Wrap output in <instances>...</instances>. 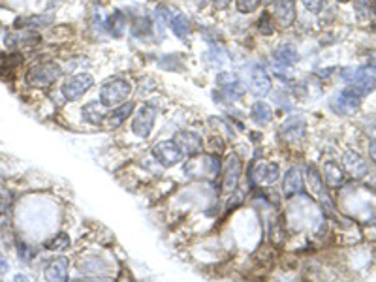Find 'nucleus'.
I'll list each match as a JSON object with an SVG mask.
<instances>
[{
    "mask_svg": "<svg viewBox=\"0 0 376 282\" xmlns=\"http://www.w3.org/2000/svg\"><path fill=\"white\" fill-rule=\"evenodd\" d=\"M320 172H322V177H324L325 186L333 191H341L342 186L346 184V172L342 167L341 162H337L335 158H325L322 160V166H320Z\"/></svg>",
    "mask_w": 376,
    "mask_h": 282,
    "instance_id": "nucleus-25",
    "label": "nucleus"
},
{
    "mask_svg": "<svg viewBox=\"0 0 376 282\" xmlns=\"http://www.w3.org/2000/svg\"><path fill=\"white\" fill-rule=\"evenodd\" d=\"M277 143L284 149H294L301 145L308 136V121L303 113H288L277 127Z\"/></svg>",
    "mask_w": 376,
    "mask_h": 282,
    "instance_id": "nucleus-8",
    "label": "nucleus"
},
{
    "mask_svg": "<svg viewBox=\"0 0 376 282\" xmlns=\"http://www.w3.org/2000/svg\"><path fill=\"white\" fill-rule=\"evenodd\" d=\"M27 63L29 55L25 51H0V79L13 83L21 77Z\"/></svg>",
    "mask_w": 376,
    "mask_h": 282,
    "instance_id": "nucleus-19",
    "label": "nucleus"
},
{
    "mask_svg": "<svg viewBox=\"0 0 376 282\" xmlns=\"http://www.w3.org/2000/svg\"><path fill=\"white\" fill-rule=\"evenodd\" d=\"M335 4H339V6H346V4H350L352 0H333Z\"/></svg>",
    "mask_w": 376,
    "mask_h": 282,
    "instance_id": "nucleus-38",
    "label": "nucleus"
},
{
    "mask_svg": "<svg viewBox=\"0 0 376 282\" xmlns=\"http://www.w3.org/2000/svg\"><path fill=\"white\" fill-rule=\"evenodd\" d=\"M111 4H125V2H128V0H109Z\"/></svg>",
    "mask_w": 376,
    "mask_h": 282,
    "instance_id": "nucleus-39",
    "label": "nucleus"
},
{
    "mask_svg": "<svg viewBox=\"0 0 376 282\" xmlns=\"http://www.w3.org/2000/svg\"><path fill=\"white\" fill-rule=\"evenodd\" d=\"M299 6H301L303 13L316 18L327 6V0H299Z\"/></svg>",
    "mask_w": 376,
    "mask_h": 282,
    "instance_id": "nucleus-33",
    "label": "nucleus"
},
{
    "mask_svg": "<svg viewBox=\"0 0 376 282\" xmlns=\"http://www.w3.org/2000/svg\"><path fill=\"white\" fill-rule=\"evenodd\" d=\"M44 0H0V6L8 8L12 12H30V10H40Z\"/></svg>",
    "mask_w": 376,
    "mask_h": 282,
    "instance_id": "nucleus-31",
    "label": "nucleus"
},
{
    "mask_svg": "<svg viewBox=\"0 0 376 282\" xmlns=\"http://www.w3.org/2000/svg\"><path fill=\"white\" fill-rule=\"evenodd\" d=\"M252 32L256 36L258 40L265 41V44H271L273 40H277L280 36V30L275 23L273 15L269 12V8H262L260 12L252 18Z\"/></svg>",
    "mask_w": 376,
    "mask_h": 282,
    "instance_id": "nucleus-21",
    "label": "nucleus"
},
{
    "mask_svg": "<svg viewBox=\"0 0 376 282\" xmlns=\"http://www.w3.org/2000/svg\"><path fill=\"white\" fill-rule=\"evenodd\" d=\"M168 96H164L162 92H156L151 98L139 102L134 111V115L128 121L123 130L130 136V145H142L147 143L154 138L156 134V127H158V119L168 113Z\"/></svg>",
    "mask_w": 376,
    "mask_h": 282,
    "instance_id": "nucleus-2",
    "label": "nucleus"
},
{
    "mask_svg": "<svg viewBox=\"0 0 376 282\" xmlns=\"http://www.w3.org/2000/svg\"><path fill=\"white\" fill-rule=\"evenodd\" d=\"M74 108L75 113H77L75 127L83 128V130H102L108 110L104 108L102 102H100L96 96H94V98H85L81 100V102H75Z\"/></svg>",
    "mask_w": 376,
    "mask_h": 282,
    "instance_id": "nucleus-12",
    "label": "nucleus"
},
{
    "mask_svg": "<svg viewBox=\"0 0 376 282\" xmlns=\"http://www.w3.org/2000/svg\"><path fill=\"white\" fill-rule=\"evenodd\" d=\"M53 47H47L44 51L29 55V63L25 66L21 79H23V85L30 91H51L53 86H57L58 81L66 75L61 57L49 55Z\"/></svg>",
    "mask_w": 376,
    "mask_h": 282,
    "instance_id": "nucleus-1",
    "label": "nucleus"
},
{
    "mask_svg": "<svg viewBox=\"0 0 376 282\" xmlns=\"http://www.w3.org/2000/svg\"><path fill=\"white\" fill-rule=\"evenodd\" d=\"M130 19L126 15L123 4H109L106 12V32L109 41H125L128 38Z\"/></svg>",
    "mask_w": 376,
    "mask_h": 282,
    "instance_id": "nucleus-16",
    "label": "nucleus"
},
{
    "mask_svg": "<svg viewBox=\"0 0 376 282\" xmlns=\"http://www.w3.org/2000/svg\"><path fill=\"white\" fill-rule=\"evenodd\" d=\"M134 89H136V75L130 72H115L98 81L96 98L102 102L106 110H109L134 98Z\"/></svg>",
    "mask_w": 376,
    "mask_h": 282,
    "instance_id": "nucleus-4",
    "label": "nucleus"
},
{
    "mask_svg": "<svg viewBox=\"0 0 376 282\" xmlns=\"http://www.w3.org/2000/svg\"><path fill=\"white\" fill-rule=\"evenodd\" d=\"M13 192L10 188H0V219H4L15 205H13Z\"/></svg>",
    "mask_w": 376,
    "mask_h": 282,
    "instance_id": "nucleus-34",
    "label": "nucleus"
},
{
    "mask_svg": "<svg viewBox=\"0 0 376 282\" xmlns=\"http://www.w3.org/2000/svg\"><path fill=\"white\" fill-rule=\"evenodd\" d=\"M132 44H137L142 47H151L154 49V18L151 13V8L145 10L143 13L136 15V18L130 19V25H128V38Z\"/></svg>",
    "mask_w": 376,
    "mask_h": 282,
    "instance_id": "nucleus-13",
    "label": "nucleus"
},
{
    "mask_svg": "<svg viewBox=\"0 0 376 282\" xmlns=\"http://www.w3.org/2000/svg\"><path fill=\"white\" fill-rule=\"evenodd\" d=\"M246 119L256 127V130H263L277 121V111L273 104H269L268 98H254V102L246 110Z\"/></svg>",
    "mask_w": 376,
    "mask_h": 282,
    "instance_id": "nucleus-22",
    "label": "nucleus"
},
{
    "mask_svg": "<svg viewBox=\"0 0 376 282\" xmlns=\"http://www.w3.org/2000/svg\"><path fill=\"white\" fill-rule=\"evenodd\" d=\"M98 77L92 70H81L66 74L58 81L57 92L64 104H75L81 100L89 98L92 91H96Z\"/></svg>",
    "mask_w": 376,
    "mask_h": 282,
    "instance_id": "nucleus-6",
    "label": "nucleus"
},
{
    "mask_svg": "<svg viewBox=\"0 0 376 282\" xmlns=\"http://www.w3.org/2000/svg\"><path fill=\"white\" fill-rule=\"evenodd\" d=\"M341 164L342 167H344V172H346L348 177L353 179V181H363V179L369 177L370 173L369 160H367L361 153H358V150L353 149L344 150V153H342Z\"/></svg>",
    "mask_w": 376,
    "mask_h": 282,
    "instance_id": "nucleus-24",
    "label": "nucleus"
},
{
    "mask_svg": "<svg viewBox=\"0 0 376 282\" xmlns=\"http://www.w3.org/2000/svg\"><path fill=\"white\" fill-rule=\"evenodd\" d=\"M10 271V258L0 250V276H4Z\"/></svg>",
    "mask_w": 376,
    "mask_h": 282,
    "instance_id": "nucleus-37",
    "label": "nucleus"
},
{
    "mask_svg": "<svg viewBox=\"0 0 376 282\" xmlns=\"http://www.w3.org/2000/svg\"><path fill=\"white\" fill-rule=\"evenodd\" d=\"M271 2H273V0H263V6H269Z\"/></svg>",
    "mask_w": 376,
    "mask_h": 282,
    "instance_id": "nucleus-40",
    "label": "nucleus"
},
{
    "mask_svg": "<svg viewBox=\"0 0 376 282\" xmlns=\"http://www.w3.org/2000/svg\"><path fill=\"white\" fill-rule=\"evenodd\" d=\"M40 247L47 254H64L74 247V237L70 230H55L53 233L42 239Z\"/></svg>",
    "mask_w": 376,
    "mask_h": 282,
    "instance_id": "nucleus-27",
    "label": "nucleus"
},
{
    "mask_svg": "<svg viewBox=\"0 0 376 282\" xmlns=\"http://www.w3.org/2000/svg\"><path fill=\"white\" fill-rule=\"evenodd\" d=\"M179 2H182V4H184V2H187V0H179Z\"/></svg>",
    "mask_w": 376,
    "mask_h": 282,
    "instance_id": "nucleus-41",
    "label": "nucleus"
},
{
    "mask_svg": "<svg viewBox=\"0 0 376 282\" xmlns=\"http://www.w3.org/2000/svg\"><path fill=\"white\" fill-rule=\"evenodd\" d=\"M303 175H305V191H307L316 202H320L322 198L327 196L331 192L330 188L325 186L322 172H320V167L316 166V164H313V162L305 164V167H303Z\"/></svg>",
    "mask_w": 376,
    "mask_h": 282,
    "instance_id": "nucleus-26",
    "label": "nucleus"
},
{
    "mask_svg": "<svg viewBox=\"0 0 376 282\" xmlns=\"http://www.w3.org/2000/svg\"><path fill=\"white\" fill-rule=\"evenodd\" d=\"M305 191V175H303V167L299 164H290L282 172V177H280V194L286 200H292V198L299 196Z\"/></svg>",
    "mask_w": 376,
    "mask_h": 282,
    "instance_id": "nucleus-20",
    "label": "nucleus"
},
{
    "mask_svg": "<svg viewBox=\"0 0 376 282\" xmlns=\"http://www.w3.org/2000/svg\"><path fill=\"white\" fill-rule=\"evenodd\" d=\"M239 70L245 75L246 91L252 98H269L271 96V92L275 89V79L265 57L251 55Z\"/></svg>",
    "mask_w": 376,
    "mask_h": 282,
    "instance_id": "nucleus-5",
    "label": "nucleus"
},
{
    "mask_svg": "<svg viewBox=\"0 0 376 282\" xmlns=\"http://www.w3.org/2000/svg\"><path fill=\"white\" fill-rule=\"evenodd\" d=\"M234 8V0H213L211 6V15L217 19L226 18Z\"/></svg>",
    "mask_w": 376,
    "mask_h": 282,
    "instance_id": "nucleus-35",
    "label": "nucleus"
},
{
    "mask_svg": "<svg viewBox=\"0 0 376 282\" xmlns=\"http://www.w3.org/2000/svg\"><path fill=\"white\" fill-rule=\"evenodd\" d=\"M361 102H363V96L356 92L352 86H344L341 91L337 92L333 98H330V110L333 115L339 117H352L356 111L361 108Z\"/></svg>",
    "mask_w": 376,
    "mask_h": 282,
    "instance_id": "nucleus-17",
    "label": "nucleus"
},
{
    "mask_svg": "<svg viewBox=\"0 0 376 282\" xmlns=\"http://www.w3.org/2000/svg\"><path fill=\"white\" fill-rule=\"evenodd\" d=\"M170 138L175 141V145L181 149L184 158H194L206 153V136L192 127L177 128L175 132L170 134Z\"/></svg>",
    "mask_w": 376,
    "mask_h": 282,
    "instance_id": "nucleus-14",
    "label": "nucleus"
},
{
    "mask_svg": "<svg viewBox=\"0 0 376 282\" xmlns=\"http://www.w3.org/2000/svg\"><path fill=\"white\" fill-rule=\"evenodd\" d=\"M184 6L194 13L196 18H200V15H211L213 0H187Z\"/></svg>",
    "mask_w": 376,
    "mask_h": 282,
    "instance_id": "nucleus-32",
    "label": "nucleus"
},
{
    "mask_svg": "<svg viewBox=\"0 0 376 282\" xmlns=\"http://www.w3.org/2000/svg\"><path fill=\"white\" fill-rule=\"evenodd\" d=\"M154 68L168 74H182L188 70V57L182 51H158L153 57Z\"/></svg>",
    "mask_w": 376,
    "mask_h": 282,
    "instance_id": "nucleus-23",
    "label": "nucleus"
},
{
    "mask_svg": "<svg viewBox=\"0 0 376 282\" xmlns=\"http://www.w3.org/2000/svg\"><path fill=\"white\" fill-rule=\"evenodd\" d=\"M137 104H139V102H137L136 98H130L128 102H125V104L109 108L108 113H106V121H104L102 130H106V132H109V134L120 132V130H123V128L128 124V121L132 119Z\"/></svg>",
    "mask_w": 376,
    "mask_h": 282,
    "instance_id": "nucleus-18",
    "label": "nucleus"
},
{
    "mask_svg": "<svg viewBox=\"0 0 376 282\" xmlns=\"http://www.w3.org/2000/svg\"><path fill=\"white\" fill-rule=\"evenodd\" d=\"M367 155H369L370 162L376 166V139L375 138L367 139Z\"/></svg>",
    "mask_w": 376,
    "mask_h": 282,
    "instance_id": "nucleus-36",
    "label": "nucleus"
},
{
    "mask_svg": "<svg viewBox=\"0 0 376 282\" xmlns=\"http://www.w3.org/2000/svg\"><path fill=\"white\" fill-rule=\"evenodd\" d=\"M268 8L279 27L280 34H292L296 30L299 18H301L299 0H273Z\"/></svg>",
    "mask_w": 376,
    "mask_h": 282,
    "instance_id": "nucleus-11",
    "label": "nucleus"
},
{
    "mask_svg": "<svg viewBox=\"0 0 376 282\" xmlns=\"http://www.w3.org/2000/svg\"><path fill=\"white\" fill-rule=\"evenodd\" d=\"M262 8H265L263 6V0H234L232 12L241 15V18L252 19Z\"/></svg>",
    "mask_w": 376,
    "mask_h": 282,
    "instance_id": "nucleus-29",
    "label": "nucleus"
},
{
    "mask_svg": "<svg viewBox=\"0 0 376 282\" xmlns=\"http://www.w3.org/2000/svg\"><path fill=\"white\" fill-rule=\"evenodd\" d=\"M123 265L117 264L115 254L109 248L89 247L74 256L75 276L72 281H109L117 278Z\"/></svg>",
    "mask_w": 376,
    "mask_h": 282,
    "instance_id": "nucleus-3",
    "label": "nucleus"
},
{
    "mask_svg": "<svg viewBox=\"0 0 376 282\" xmlns=\"http://www.w3.org/2000/svg\"><path fill=\"white\" fill-rule=\"evenodd\" d=\"M156 92H162V81L156 74L143 72L142 75H136V89H134V98L137 102L151 98Z\"/></svg>",
    "mask_w": 376,
    "mask_h": 282,
    "instance_id": "nucleus-28",
    "label": "nucleus"
},
{
    "mask_svg": "<svg viewBox=\"0 0 376 282\" xmlns=\"http://www.w3.org/2000/svg\"><path fill=\"white\" fill-rule=\"evenodd\" d=\"M243 173H245V156L237 149H230L223 156V172L218 177L223 196H228L243 184Z\"/></svg>",
    "mask_w": 376,
    "mask_h": 282,
    "instance_id": "nucleus-9",
    "label": "nucleus"
},
{
    "mask_svg": "<svg viewBox=\"0 0 376 282\" xmlns=\"http://www.w3.org/2000/svg\"><path fill=\"white\" fill-rule=\"evenodd\" d=\"M74 273V258L66 254H51L42 265V276L46 281H72Z\"/></svg>",
    "mask_w": 376,
    "mask_h": 282,
    "instance_id": "nucleus-15",
    "label": "nucleus"
},
{
    "mask_svg": "<svg viewBox=\"0 0 376 282\" xmlns=\"http://www.w3.org/2000/svg\"><path fill=\"white\" fill-rule=\"evenodd\" d=\"M206 150L224 156L230 150V139L220 132H211L206 138Z\"/></svg>",
    "mask_w": 376,
    "mask_h": 282,
    "instance_id": "nucleus-30",
    "label": "nucleus"
},
{
    "mask_svg": "<svg viewBox=\"0 0 376 282\" xmlns=\"http://www.w3.org/2000/svg\"><path fill=\"white\" fill-rule=\"evenodd\" d=\"M265 60L269 68L296 70L303 63V53L299 44L294 40V34H280L277 40L271 41Z\"/></svg>",
    "mask_w": 376,
    "mask_h": 282,
    "instance_id": "nucleus-7",
    "label": "nucleus"
},
{
    "mask_svg": "<svg viewBox=\"0 0 376 282\" xmlns=\"http://www.w3.org/2000/svg\"><path fill=\"white\" fill-rule=\"evenodd\" d=\"M147 150L149 155L158 162L160 167H162L164 172L177 169V167L184 162V155H182L181 149L177 147L175 141H173L170 136H162V138L151 141Z\"/></svg>",
    "mask_w": 376,
    "mask_h": 282,
    "instance_id": "nucleus-10",
    "label": "nucleus"
}]
</instances>
